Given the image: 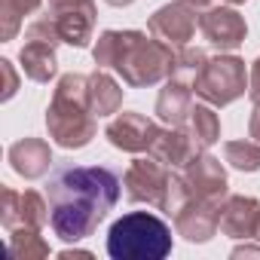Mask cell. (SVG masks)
<instances>
[{"mask_svg": "<svg viewBox=\"0 0 260 260\" xmlns=\"http://www.w3.org/2000/svg\"><path fill=\"white\" fill-rule=\"evenodd\" d=\"M119 175L107 166H61L46 184L49 226L61 242H83L113 211Z\"/></svg>", "mask_w": 260, "mask_h": 260, "instance_id": "6da1fadb", "label": "cell"}, {"mask_svg": "<svg viewBox=\"0 0 260 260\" xmlns=\"http://www.w3.org/2000/svg\"><path fill=\"white\" fill-rule=\"evenodd\" d=\"M92 58L98 68H113L128 86H156L172 77L178 46L147 37L144 31H104L95 46Z\"/></svg>", "mask_w": 260, "mask_h": 260, "instance_id": "7a4b0ae2", "label": "cell"}, {"mask_svg": "<svg viewBox=\"0 0 260 260\" xmlns=\"http://www.w3.org/2000/svg\"><path fill=\"white\" fill-rule=\"evenodd\" d=\"M46 128L49 138L64 150H80L95 138L98 122L89 107V77L64 74L55 83L52 101L46 107Z\"/></svg>", "mask_w": 260, "mask_h": 260, "instance_id": "3957f363", "label": "cell"}, {"mask_svg": "<svg viewBox=\"0 0 260 260\" xmlns=\"http://www.w3.org/2000/svg\"><path fill=\"white\" fill-rule=\"evenodd\" d=\"M107 254L113 260H162L172 254V230L150 211H128L113 220Z\"/></svg>", "mask_w": 260, "mask_h": 260, "instance_id": "277c9868", "label": "cell"}, {"mask_svg": "<svg viewBox=\"0 0 260 260\" xmlns=\"http://www.w3.org/2000/svg\"><path fill=\"white\" fill-rule=\"evenodd\" d=\"M193 92L214 104V107H226L233 104L236 98H242L248 92V71H245V61L239 55H214L205 61V68L199 71L196 83H193Z\"/></svg>", "mask_w": 260, "mask_h": 260, "instance_id": "5b68a950", "label": "cell"}, {"mask_svg": "<svg viewBox=\"0 0 260 260\" xmlns=\"http://www.w3.org/2000/svg\"><path fill=\"white\" fill-rule=\"evenodd\" d=\"M46 16L52 19L61 43L83 49L95 34V0H46Z\"/></svg>", "mask_w": 260, "mask_h": 260, "instance_id": "8992f818", "label": "cell"}, {"mask_svg": "<svg viewBox=\"0 0 260 260\" xmlns=\"http://www.w3.org/2000/svg\"><path fill=\"white\" fill-rule=\"evenodd\" d=\"M0 223L7 226V233L13 230H43L49 223V205L37 190H13L4 187L0 193Z\"/></svg>", "mask_w": 260, "mask_h": 260, "instance_id": "52a82bcc", "label": "cell"}, {"mask_svg": "<svg viewBox=\"0 0 260 260\" xmlns=\"http://www.w3.org/2000/svg\"><path fill=\"white\" fill-rule=\"evenodd\" d=\"M159 128L153 119H147L144 113H135V110H122L116 113L107 128H104V138L116 147V150H125V153H150L156 135H159Z\"/></svg>", "mask_w": 260, "mask_h": 260, "instance_id": "ba28073f", "label": "cell"}, {"mask_svg": "<svg viewBox=\"0 0 260 260\" xmlns=\"http://www.w3.org/2000/svg\"><path fill=\"white\" fill-rule=\"evenodd\" d=\"M199 10L190 7L187 0H172V4L159 7L150 22H147V31L162 40V43H172V46H190V40L196 37V25H199Z\"/></svg>", "mask_w": 260, "mask_h": 260, "instance_id": "9c48e42d", "label": "cell"}, {"mask_svg": "<svg viewBox=\"0 0 260 260\" xmlns=\"http://www.w3.org/2000/svg\"><path fill=\"white\" fill-rule=\"evenodd\" d=\"M169 166H162L159 159L147 156V159H135L122 175V187L125 196L132 202H147V205H159L162 190L169 184Z\"/></svg>", "mask_w": 260, "mask_h": 260, "instance_id": "30bf717a", "label": "cell"}, {"mask_svg": "<svg viewBox=\"0 0 260 260\" xmlns=\"http://www.w3.org/2000/svg\"><path fill=\"white\" fill-rule=\"evenodd\" d=\"M199 31L220 52L239 49L245 43V37H248V25L233 7H208V10H202L199 13Z\"/></svg>", "mask_w": 260, "mask_h": 260, "instance_id": "8fae6325", "label": "cell"}, {"mask_svg": "<svg viewBox=\"0 0 260 260\" xmlns=\"http://www.w3.org/2000/svg\"><path fill=\"white\" fill-rule=\"evenodd\" d=\"M184 181H187V187H190V193L196 196V199H205V202H214V205H220L230 193V184H226V172H223V166H220V159H214L211 153H199L196 159H190L187 166H184Z\"/></svg>", "mask_w": 260, "mask_h": 260, "instance_id": "7c38bea8", "label": "cell"}, {"mask_svg": "<svg viewBox=\"0 0 260 260\" xmlns=\"http://www.w3.org/2000/svg\"><path fill=\"white\" fill-rule=\"evenodd\" d=\"M175 230L178 236H184L187 242H208L217 230H220V205L205 202V199H190L178 214H175Z\"/></svg>", "mask_w": 260, "mask_h": 260, "instance_id": "4fadbf2b", "label": "cell"}, {"mask_svg": "<svg viewBox=\"0 0 260 260\" xmlns=\"http://www.w3.org/2000/svg\"><path fill=\"white\" fill-rule=\"evenodd\" d=\"M199 153H202V147L196 144V138L187 132L184 125H166V128H159V135H156V141L150 147V156L159 159L169 169H184Z\"/></svg>", "mask_w": 260, "mask_h": 260, "instance_id": "5bb4252c", "label": "cell"}, {"mask_svg": "<svg viewBox=\"0 0 260 260\" xmlns=\"http://www.w3.org/2000/svg\"><path fill=\"white\" fill-rule=\"evenodd\" d=\"M260 202L254 196H226L220 202V233L230 239H257Z\"/></svg>", "mask_w": 260, "mask_h": 260, "instance_id": "9a60e30c", "label": "cell"}, {"mask_svg": "<svg viewBox=\"0 0 260 260\" xmlns=\"http://www.w3.org/2000/svg\"><path fill=\"white\" fill-rule=\"evenodd\" d=\"M10 166L16 175H22L25 181H37L49 172L52 166V150L43 138H22L10 147Z\"/></svg>", "mask_w": 260, "mask_h": 260, "instance_id": "2e32d148", "label": "cell"}, {"mask_svg": "<svg viewBox=\"0 0 260 260\" xmlns=\"http://www.w3.org/2000/svg\"><path fill=\"white\" fill-rule=\"evenodd\" d=\"M19 61H22L25 77L34 80V83H49V80L58 74L55 43H46V40H31V37H25V46H22V52H19Z\"/></svg>", "mask_w": 260, "mask_h": 260, "instance_id": "e0dca14e", "label": "cell"}, {"mask_svg": "<svg viewBox=\"0 0 260 260\" xmlns=\"http://www.w3.org/2000/svg\"><path fill=\"white\" fill-rule=\"evenodd\" d=\"M190 107H193V86L169 77L166 86L159 89V98H156V116L166 125H184Z\"/></svg>", "mask_w": 260, "mask_h": 260, "instance_id": "ac0fdd59", "label": "cell"}, {"mask_svg": "<svg viewBox=\"0 0 260 260\" xmlns=\"http://www.w3.org/2000/svg\"><path fill=\"white\" fill-rule=\"evenodd\" d=\"M122 95H125L122 86L104 68H98L95 74H89V107H92L95 116H113V113H119Z\"/></svg>", "mask_w": 260, "mask_h": 260, "instance_id": "d6986e66", "label": "cell"}, {"mask_svg": "<svg viewBox=\"0 0 260 260\" xmlns=\"http://www.w3.org/2000/svg\"><path fill=\"white\" fill-rule=\"evenodd\" d=\"M184 128L196 138V144L202 147V150H208L211 144H217L220 141V119H217V113H214V104H193L190 107V113H187V122H184Z\"/></svg>", "mask_w": 260, "mask_h": 260, "instance_id": "ffe728a7", "label": "cell"}, {"mask_svg": "<svg viewBox=\"0 0 260 260\" xmlns=\"http://www.w3.org/2000/svg\"><path fill=\"white\" fill-rule=\"evenodd\" d=\"M43 0H0V37L7 40H16L25 16H31Z\"/></svg>", "mask_w": 260, "mask_h": 260, "instance_id": "44dd1931", "label": "cell"}, {"mask_svg": "<svg viewBox=\"0 0 260 260\" xmlns=\"http://www.w3.org/2000/svg\"><path fill=\"white\" fill-rule=\"evenodd\" d=\"M10 254L19 260H43V257H49V242L40 236V230H13Z\"/></svg>", "mask_w": 260, "mask_h": 260, "instance_id": "7402d4cb", "label": "cell"}, {"mask_svg": "<svg viewBox=\"0 0 260 260\" xmlns=\"http://www.w3.org/2000/svg\"><path fill=\"white\" fill-rule=\"evenodd\" d=\"M205 61H208L205 49H199V46H178V58H175L172 80H181V83L193 86L196 77H199V71L205 68Z\"/></svg>", "mask_w": 260, "mask_h": 260, "instance_id": "603a6c76", "label": "cell"}, {"mask_svg": "<svg viewBox=\"0 0 260 260\" xmlns=\"http://www.w3.org/2000/svg\"><path fill=\"white\" fill-rule=\"evenodd\" d=\"M223 159L239 172H257L260 169V141H226Z\"/></svg>", "mask_w": 260, "mask_h": 260, "instance_id": "cb8c5ba5", "label": "cell"}, {"mask_svg": "<svg viewBox=\"0 0 260 260\" xmlns=\"http://www.w3.org/2000/svg\"><path fill=\"white\" fill-rule=\"evenodd\" d=\"M193 199V193H190V187H187V181H184V175H178V172H172L169 175V184H166V190H162V199H159V211H166L169 217H175L187 202Z\"/></svg>", "mask_w": 260, "mask_h": 260, "instance_id": "d4e9b609", "label": "cell"}, {"mask_svg": "<svg viewBox=\"0 0 260 260\" xmlns=\"http://www.w3.org/2000/svg\"><path fill=\"white\" fill-rule=\"evenodd\" d=\"M0 74H4V101H10L16 92H19V74H16V68H13V61L10 58H4L0 61Z\"/></svg>", "mask_w": 260, "mask_h": 260, "instance_id": "484cf974", "label": "cell"}, {"mask_svg": "<svg viewBox=\"0 0 260 260\" xmlns=\"http://www.w3.org/2000/svg\"><path fill=\"white\" fill-rule=\"evenodd\" d=\"M248 95H251L254 104L260 101V55H257V61L251 64V71H248Z\"/></svg>", "mask_w": 260, "mask_h": 260, "instance_id": "4316f807", "label": "cell"}, {"mask_svg": "<svg viewBox=\"0 0 260 260\" xmlns=\"http://www.w3.org/2000/svg\"><path fill=\"white\" fill-rule=\"evenodd\" d=\"M248 135L254 138V141H260V101L254 104V110H251V119H248Z\"/></svg>", "mask_w": 260, "mask_h": 260, "instance_id": "83f0119b", "label": "cell"}, {"mask_svg": "<svg viewBox=\"0 0 260 260\" xmlns=\"http://www.w3.org/2000/svg\"><path fill=\"white\" fill-rule=\"evenodd\" d=\"M233 257H260V248L257 245H239V248H233Z\"/></svg>", "mask_w": 260, "mask_h": 260, "instance_id": "f1b7e54d", "label": "cell"}, {"mask_svg": "<svg viewBox=\"0 0 260 260\" xmlns=\"http://www.w3.org/2000/svg\"><path fill=\"white\" fill-rule=\"evenodd\" d=\"M58 257H61V260H74V257H83V260H89V257H92V251H71V248H68V251H61Z\"/></svg>", "mask_w": 260, "mask_h": 260, "instance_id": "f546056e", "label": "cell"}, {"mask_svg": "<svg viewBox=\"0 0 260 260\" xmlns=\"http://www.w3.org/2000/svg\"><path fill=\"white\" fill-rule=\"evenodd\" d=\"M187 4H190V7H196V10L202 13V10H208V4H211V0H187Z\"/></svg>", "mask_w": 260, "mask_h": 260, "instance_id": "4dcf8cb0", "label": "cell"}, {"mask_svg": "<svg viewBox=\"0 0 260 260\" xmlns=\"http://www.w3.org/2000/svg\"><path fill=\"white\" fill-rule=\"evenodd\" d=\"M104 4H110V7H128V4H135V0H104Z\"/></svg>", "mask_w": 260, "mask_h": 260, "instance_id": "1f68e13d", "label": "cell"}, {"mask_svg": "<svg viewBox=\"0 0 260 260\" xmlns=\"http://www.w3.org/2000/svg\"><path fill=\"white\" fill-rule=\"evenodd\" d=\"M223 4H230V7H239V4H245V0H223Z\"/></svg>", "mask_w": 260, "mask_h": 260, "instance_id": "d6a6232c", "label": "cell"}, {"mask_svg": "<svg viewBox=\"0 0 260 260\" xmlns=\"http://www.w3.org/2000/svg\"><path fill=\"white\" fill-rule=\"evenodd\" d=\"M257 239H260V223H257Z\"/></svg>", "mask_w": 260, "mask_h": 260, "instance_id": "836d02e7", "label": "cell"}]
</instances>
